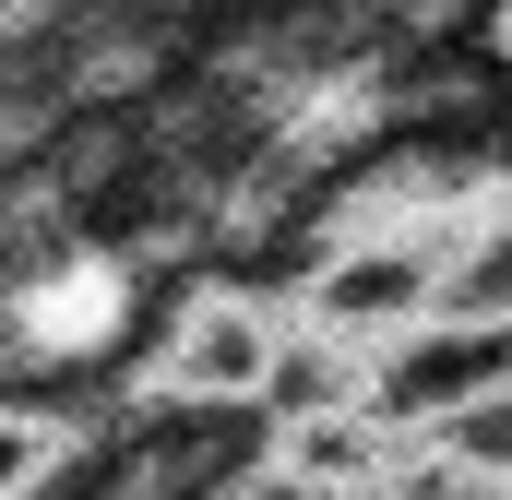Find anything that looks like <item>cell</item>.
<instances>
[{
	"mask_svg": "<svg viewBox=\"0 0 512 500\" xmlns=\"http://www.w3.org/2000/svg\"><path fill=\"white\" fill-rule=\"evenodd\" d=\"M286 286H262V274H179L167 298H155V322H143V358L131 381L143 393H167V405H215V417H251L274 358H286Z\"/></svg>",
	"mask_w": 512,
	"mask_h": 500,
	"instance_id": "6da1fadb",
	"label": "cell"
},
{
	"mask_svg": "<svg viewBox=\"0 0 512 500\" xmlns=\"http://www.w3.org/2000/svg\"><path fill=\"white\" fill-rule=\"evenodd\" d=\"M512 405V286H453L405 334L370 346V417L382 429H465Z\"/></svg>",
	"mask_w": 512,
	"mask_h": 500,
	"instance_id": "7a4b0ae2",
	"label": "cell"
},
{
	"mask_svg": "<svg viewBox=\"0 0 512 500\" xmlns=\"http://www.w3.org/2000/svg\"><path fill=\"white\" fill-rule=\"evenodd\" d=\"M72 441H84V405L0 381V500H48L60 465H72Z\"/></svg>",
	"mask_w": 512,
	"mask_h": 500,
	"instance_id": "3957f363",
	"label": "cell"
},
{
	"mask_svg": "<svg viewBox=\"0 0 512 500\" xmlns=\"http://www.w3.org/2000/svg\"><path fill=\"white\" fill-rule=\"evenodd\" d=\"M489 60L512 72V0H489Z\"/></svg>",
	"mask_w": 512,
	"mask_h": 500,
	"instance_id": "277c9868",
	"label": "cell"
}]
</instances>
